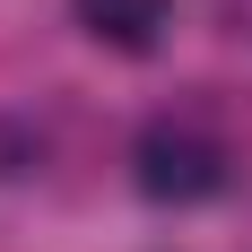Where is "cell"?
Segmentation results:
<instances>
[{"label": "cell", "mask_w": 252, "mask_h": 252, "mask_svg": "<svg viewBox=\"0 0 252 252\" xmlns=\"http://www.w3.org/2000/svg\"><path fill=\"white\" fill-rule=\"evenodd\" d=\"M226 183V157L200 130H148L139 139V191L148 200H209Z\"/></svg>", "instance_id": "1"}, {"label": "cell", "mask_w": 252, "mask_h": 252, "mask_svg": "<svg viewBox=\"0 0 252 252\" xmlns=\"http://www.w3.org/2000/svg\"><path fill=\"white\" fill-rule=\"evenodd\" d=\"M78 18L96 44H122V52H148L157 26H165V0H78Z\"/></svg>", "instance_id": "2"}]
</instances>
